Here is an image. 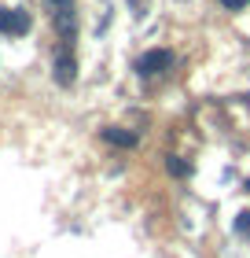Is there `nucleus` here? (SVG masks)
Wrapping results in <instances>:
<instances>
[{
  "instance_id": "f257e3e1",
  "label": "nucleus",
  "mask_w": 250,
  "mask_h": 258,
  "mask_svg": "<svg viewBox=\"0 0 250 258\" xmlns=\"http://www.w3.org/2000/svg\"><path fill=\"white\" fill-rule=\"evenodd\" d=\"M48 8H52V22L59 30V37H63V44L70 48L74 37H77V8H74V0H48Z\"/></svg>"
},
{
  "instance_id": "423d86ee",
  "label": "nucleus",
  "mask_w": 250,
  "mask_h": 258,
  "mask_svg": "<svg viewBox=\"0 0 250 258\" xmlns=\"http://www.w3.org/2000/svg\"><path fill=\"white\" fill-rule=\"evenodd\" d=\"M165 166H170L173 177H188V173H192V166H188L184 159H177V155H170V162H165Z\"/></svg>"
},
{
  "instance_id": "f03ea898",
  "label": "nucleus",
  "mask_w": 250,
  "mask_h": 258,
  "mask_svg": "<svg viewBox=\"0 0 250 258\" xmlns=\"http://www.w3.org/2000/svg\"><path fill=\"white\" fill-rule=\"evenodd\" d=\"M165 70H173V52L170 48H151L136 59V74L140 78H158Z\"/></svg>"
},
{
  "instance_id": "6e6552de",
  "label": "nucleus",
  "mask_w": 250,
  "mask_h": 258,
  "mask_svg": "<svg viewBox=\"0 0 250 258\" xmlns=\"http://www.w3.org/2000/svg\"><path fill=\"white\" fill-rule=\"evenodd\" d=\"M221 4H224V8H232V11H239V8L250 4V0H221Z\"/></svg>"
},
{
  "instance_id": "1a4fd4ad",
  "label": "nucleus",
  "mask_w": 250,
  "mask_h": 258,
  "mask_svg": "<svg viewBox=\"0 0 250 258\" xmlns=\"http://www.w3.org/2000/svg\"><path fill=\"white\" fill-rule=\"evenodd\" d=\"M246 192H250V181H246Z\"/></svg>"
},
{
  "instance_id": "39448f33",
  "label": "nucleus",
  "mask_w": 250,
  "mask_h": 258,
  "mask_svg": "<svg viewBox=\"0 0 250 258\" xmlns=\"http://www.w3.org/2000/svg\"><path fill=\"white\" fill-rule=\"evenodd\" d=\"M103 140H107V144H118V148H136V133H129V129H103Z\"/></svg>"
},
{
  "instance_id": "7ed1b4c3",
  "label": "nucleus",
  "mask_w": 250,
  "mask_h": 258,
  "mask_svg": "<svg viewBox=\"0 0 250 258\" xmlns=\"http://www.w3.org/2000/svg\"><path fill=\"white\" fill-rule=\"evenodd\" d=\"M30 30V15L22 8H0V33L8 37H22Z\"/></svg>"
},
{
  "instance_id": "0eeeda50",
  "label": "nucleus",
  "mask_w": 250,
  "mask_h": 258,
  "mask_svg": "<svg viewBox=\"0 0 250 258\" xmlns=\"http://www.w3.org/2000/svg\"><path fill=\"white\" fill-rule=\"evenodd\" d=\"M235 229H239L243 236H250V210H243V214L235 218Z\"/></svg>"
},
{
  "instance_id": "20e7f679",
  "label": "nucleus",
  "mask_w": 250,
  "mask_h": 258,
  "mask_svg": "<svg viewBox=\"0 0 250 258\" xmlns=\"http://www.w3.org/2000/svg\"><path fill=\"white\" fill-rule=\"evenodd\" d=\"M74 74H77V63H74V55H70V48H63L55 55V81L59 85H70Z\"/></svg>"
}]
</instances>
